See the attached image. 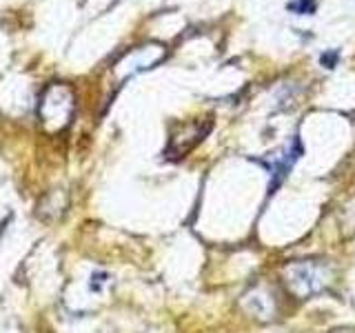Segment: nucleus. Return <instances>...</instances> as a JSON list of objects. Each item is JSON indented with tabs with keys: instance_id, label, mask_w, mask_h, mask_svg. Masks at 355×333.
<instances>
[{
	"instance_id": "0eeeda50",
	"label": "nucleus",
	"mask_w": 355,
	"mask_h": 333,
	"mask_svg": "<svg viewBox=\"0 0 355 333\" xmlns=\"http://www.w3.org/2000/svg\"><path fill=\"white\" fill-rule=\"evenodd\" d=\"M338 60H340V51H338V49L324 51V53L320 56V62H322V67H327V69H336V67H338Z\"/></svg>"
},
{
	"instance_id": "423d86ee",
	"label": "nucleus",
	"mask_w": 355,
	"mask_h": 333,
	"mask_svg": "<svg viewBox=\"0 0 355 333\" xmlns=\"http://www.w3.org/2000/svg\"><path fill=\"white\" fill-rule=\"evenodd\" d=\"M286 9L293 11V14H300V16H311V14H315L318 3L315 0H293V3L286 5Z\"/></svg>"
},
{
	"instance_id": "39448f33",
	"label": "nucleus",
	"mask_w": 355,
	"mask_h": 333,
	"mask_svg": "<svg viewBox=\"0 0 355 333\" xmlns=\"http://www.w3.org/2000/svg\"><path fill=\"white\" fill-rule=\"evenodd\" d=\"M166 56V47L160 42H147V44H142V47H136V49H131L125 58H122L118 65H116V69L122 71V76H133V74H138V71H144V69H151V67L158 65L162 58Z\"/></svg>"
},
{
	"instance_id": "20e7f679",
	"label": "nucleus",
	"mask_w": 355,
	"mask_h": 333,
	"mask_svg": "<svg viewBox=\"0 0 355 333\" xmlns=\"http://www.w3.org/2000/svg\"><path fill=\"white\" fill-rule=\"evenodd\" d=\"M240 305L251 318L260 322H269L277 316V298L266 284H255L249 291H244Z\"/></svg>"
},
{
	"instance_id": "f257e3e1",
	"label": "nucleus",
	"mask_w": 355,
	"mask_h": 333,
	"mask_svg": "<svg viewBox=\"0 0 355 333\" xmlns=\"http://www.w3.org/2000/svg\"><path fill=\"white\" fill-rule=\"evenodd\" d=\"M286 293L297 300L320 296L333 280V269L324 260H293L286 262L280 271Z\"/></svg>"
},
{
	"instance_id": "f03ea898",
	"label": "nucleus",
	"mask_w": 355,
	"mask_h": 333,
	"mask_svg": "<svg viewBox=\"0 0 355 333\" xmlns=\"http://www.w3.org/2000/svg\"><path fill=\"white\" fill-rule=\"evenodd\" d=\"M73 92L67 85H49L40 96L38 116L49 131H60L71 122L73 116Z\"/></svg>"
},
{
	"instance_id": "7ed1b4c3",
	"label": "nucleus",
	"mask_w": 355,
	"mask_h": 333,
	"mask_svg": "<svg viewBox=\"0 0 355 333\" xmlns=\"http://www.w3.org/2000/svg\"><path fill=\"white\" fill-rule=\"evenodd\" d=\"M209 131H211V120H200V122L193 120L178 127V131L171 133L169 144H166V155L169 158H184L189 151L196 149L205 140Z\"/></svg>"
},
{
	"instance_id": "6e6552de",
	"label": "nucleus",
	"mask_w": 355,
	"mask_h": 333,
	"mask_svg": "<svg viewBox=\"0 0 355 333\" xmlns=\"http://www.w3.org/2000/svg\"><path fill=\"white\" fill-rule=\"evenodd\" d=\"M107 280H109L107 273H94L92 275V282H89V289H92V291H100V289L105 287Z\"/></svg>"
}]
</instances>
